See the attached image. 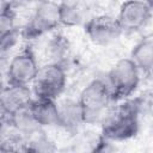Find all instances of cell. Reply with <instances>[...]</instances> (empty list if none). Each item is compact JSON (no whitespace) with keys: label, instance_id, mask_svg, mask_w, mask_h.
I'll return each mask as SVG.
<instances>
[{"label":"cell","instance_id":"16","mask_svg":"<svg viewBox=\"0 0 153 153\" xmlns=\"http://www.w3.org/2000/svg\"><path fill=\"white\" fill-rule=\"evenodd\" d=\"M18 18L19 16L11 7V5L0 6V41L20 33V25Z\"/></svg>","mask_w":153,"mask_h":153},{"label":"cell","instance_id":"8","mask_svg":"<svg viewBox=\"0 0 153 153\" xmlns=\"http://www.w3.org/2000/svg\"><path fill=\"white\" fill-rule=\"evenodd\" d=\"M123 33H133L143 30L152 19V4L145 0L123 1L116 16Z\"/></svg>","mask_w":153,"mask_h":153},{"label":"cell","instance_id":"18","mask_svg":"<svg viewBox=\"0 0 153 153\" xmlns=\"http://www.w3.org/2000/svg\"><path fill=\"white\" fill-rule=\"evenodd\" d=\"M6 84H7V81H6V76H5V71L0 69V92L6 86Z\"/></svg>","mask_w":153,"mask_h":153},{"label":"cell","instance_id":"3","mask_svg":"<svg viewBox=\"0 0 153 153\" xmlns=\"http://www.w3.org/2000/svg\"><path fill=\"white\" fill-rule=\"evenodd\" d=\"M61 27L57 2H36L20 25V39L33 42Z\"/></svg>","mask_w":153,"mask_h":153},{"label":"cell","instance_id":"10","mask_svg":"<svg viewBox=\"0 0 153 153\" xmlns=\"http://www.w3.org/2000/svg\"><path fill=\"white\" fill-rule=\"evenodd\" d=\"M44 38L41 50V55L43 56L42 63L51 62L65 65L72 53V43L68 36L57 29L44 36Z\"/></svg>","mask_w":153,"mask_h":153},{"label":"cell","instance_id":"13","mask_svg":"<svg viewBox=\"0 0 153 153\" xmlns=\"http://www.w3.org/2000/svg\"><path fill=\"white\" fill-rule=\"evenodd\" d=\"M129 57L143 76H151L153 67V37L151 33L142 36V38L133 47Z\"/></svg>","mask_w":153,"mask_h":153},{"label":"cell","instance_id":"5","mask_svg":"<svg viewBox=\"0 0 153 153\" xmlns=\"http://www.w3.org/2000/svg\"><path fill=\"white\" fill-rule=\"evenodd\" d=\"M68 75L65 65L44 62L31 82L30 87L33 98L39 99H57L67 88Z\"/></svg>","mask_w":153,"mask_h":153},{"label":"cell","instance_id":"17","mask_svg":"<svg viewBox=\"0 0 153 153\" xmlns=\"http://www.w3.org/2000/svg\"><path fill=\"white\" fill-rule=\"evenodd\" d=\"M20 41V33L14 35L7 39L0 41V69H6V66L8 63V60L12 55V53L16 50L18 42Z\"/></svg>","mask_w":153,"mask_h":153},{"label":"cell","instance_id":"20","mask_svg":"<svg viewBox=\"0 0 153 153\" xmlns=\"http://www.w3.org/2000/svg\"><path fill=\"white\" fill-rule=\"evenodd\" d=\"M33 2H57L59 0H31Z\"/></svg>","mask_w":153,"mask_h":153},{"label":"cell","instance_id":"21","mask_svg":"<svg viewBox=\"0 0 153 153\" xmlns=\"http://www.w3.org/2000/svg\"><path fill=\"white\" fill-rule=\"evenodd\" d=\"M4 1H6V2L10 4V5H13V4H17V2H19V1H22V0H4Z\"/></svg>","mask_w":153,"mask_h":153},{"label":"cell","instance_id":"1","mask_svg":"<svg viewBox=\"0 0 153 153\" xmlns=\"http://www.w3.org/2000/svg\"><path fill=\"white\" fill-rule=\"evenodd\" d=\"M145 104V98L133 97L114 102L98 126L102 135L114 143L134 139L140 131Z\"/></svg>","mask_w":153,"mask_h":153},{"label":"cell","instance_id":"11","mask_svg":"<svg viewBox=\"0 0 153 153\" xmlns=\"http://www.w3.org/2000/svg\"><path fill=\"white\" fill-rule=\"evenodd\" d=\"M32 99L33 94L29 85L6 84L0 92V112L6 117L22 108L29 106Z\"/></svg>","mask_w":153,"mask_h":153},{"label":"cell","instance_id":"7","mask_svg":"<svg viewBox=\"0 0 153 153\" xmlns=\"http://www.w3.org/2000/svg\"><path fill=\"white\" fill-rule=\"evenodd\" d=\"M87 41L100 48H108L117 43L123 35L122 27L116 18L110 13H98L91 16L82 25Z\"/></svg>","mask_w":153,"mask_h":153},{"label":"cell","instance_id":"6","mask_svg":"<svg viewBox=\"0 0 153 153\" xmlns=\"http://www.w3.org/2000/svg\"><path fill=\"white\" fill-rule=\"evenodd\" d=\"M39 66L41 61L30 44H26L20 49H16L5 69L7 84L30 86L39 69Z\"/></svg>","mask_w":153,"mask_h":153},{"label":"cell","instance_id":"14","mask_svg":"<svg viewBox=\"0 0 153 153\" xmlns=\"http://www.w3.org/2000/svg\"><path fill=\"white\" fill-rule=\"evenodd\" d=\"M5 121L10 127H12L17 133H19L25 139L30 137L31 135L43 129L35 120L30 110V105L10 114L8 116L5 117Z\"/></svg>","mask_w":153,"mask_h":153},{"label":"cell","instance_id":"9","mask_svg":"<svg viewBox=\"0 0 153 153\" xmlns=\"http://www.w3.org/2000/svg\"><path fill=\"white\" fill-rule=\"evenodd\" d=\"M55 102L57 109V128L73 135L85 126L82 109L78 98L62 94Z\"/></svg>","mask_w":153,"mask_h":153},{"label":"cell","instance_id":"4","mask_svg":"<svg viewBox=\"0 0 153 153\" xmlns=\"http://www.w3.org/2000/svg\"><path fill=\"white\" fill-rule=\"evenodd\" d=\"M142 74L129 56L120 57L109 68L104 78L112 94L114 100H121L137 91Z\"/></svg>","mask_w":153,"mask_h":153},{"label":"cell","instance_id":"12","mask_svg":"<svg viewBox=\"0 0 153 153\" xmlns=\"http://www.w3.org/2000/svg\"><path fill=\"white\" fill-rule=\"evenodd\" d=\"M60 23L63 27L82 26L90 16V0H59Z\"/></svg>","mask_w":153,"mask_h":153},{"label":"cell","instance_id":"15","mask_svg":"<svg viewBox=\"0 0 153 153\" xmlns=\"http://www.w3.org/2000/svg\"><path fill=\"white\" fill-rule=\"evenodd\" d=\"M30 110L43 129L57 128V109L54 99L33 98L30 104Z\"/></svg>","mask_w":153,"mask_h":153},{"label":"cell","instance_id":"19","mask_svg":"<svg viewBox=\"0 0 153 153\" xmlns=\"http://www.w3.org/2000/svg\"><path fill=\"white\" fill-rule=\"evenodd\" d=\"M5 126H6V121H5V117L0 116V139H1V136H2V133H4Z\"/></svg>","mask_w":153,"mask_h":153},{"label":"cell","instance_id":"2","mask_svg":"<svg viewBox=\"0 0 153 153\" xmlns=\"http://www.w3.org/2000/svg\"><path fill=\"white\" fill-rule=\"evenodd\" d=\"M78 100L87 126H99L111 104L115 102L104 78L91 79L79 92Z\"/></svg>","mask_w":153,"mask_h":153}]
</instances>
